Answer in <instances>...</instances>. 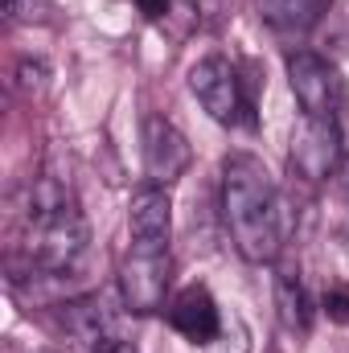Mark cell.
<instances>
[{
    "instance_id": "2",
    "label": "cell",
    "mask_w": 349,
    "mask_h": 353,
    "mask_svg": "<svg viewBox=\"0 0 349 353\" xmlns=\"http://www.w3.org/2000/svg\"><path fill=\"white\" fill-rule=\"evenodd\" d=\"M222 218H226L230 243L247 263H271L279 255V243H283L279 193L259 157L230 152L222 161Z\"/></svg>"
},
{
    "instance_id": "19",
    "label": "cell",
    "mask_w": 349,
    "mask_h": 353,
    "mask_svg": "<svg viewBox=\"0 0 349 353\" xmlns=\"http://www.w3.org/2000/svg\"><path fill=\"white\" fill-rule=\"evenodd\" d=\"M33 353H50V350H33Z\"/></svg>"
},
{
    "instance_id": "16",
    "label": "cell",
    "mask_w": 349,
    "mask_h": 353,
    "mask_svg": "<svg viewBox=\"0 0 349 353\" xmlns=\"http://www.w3.org/2000/svg\"><path fill=\"white\" fill-rule=\"evenodd\" d=\"M136 4H140V12L148 21H165L169 17V0H136Z\"/></svg>"
},
{
    "instance_id": "7",
    "label": "cell",
    "mask_w": 349,
    "mask_h": 353,
    "mask_svg": "<svg viewBox=\"0 0 349 353\" xmlns=\"http://www.w3.org/2000/svg\"><path fill=\"white\" fill-rule=\"evenodd\" d=\"M341 165V119H312L304 115L292 140V173L308 185H321Z\"/></svg>"
},
{
    "instance_id": "8",
    "label": "cell",
    "mask_w": 349,
    "mask_h": 353,
    "mask_svg": "<svg viewBox=\"0 0 349 353\" xmlns=\"http://www.w3.org/2000/svg\"><path fill=\"white\" fill-rule=\"evenodd\" d=\"M189 140L177 132L165 115H148L144 119V173L148 185L169 189L177 176L189 169Z\"/></svg>"
},
{
    "instance_id": "5",
    "label": "cell",
    "mask_w": 349,
    "mask_h": 353,
    "mask_svg": "<svg viewBox=\"0 0 349 353\" xmlns=\"http://www.w3.org/2000/svg\"><path fill=\"white\" fill-rule=\"evenodd\" d=\"M58 333L66 337V345L74 353H107L115 341H123L115 312H111L107 296H99V292L58 304Z\"/></svg>"
},
{
    "instance_id": "18",
    "label": "cell",
    "mask_w": 349,
    "mask_h": 353,
    "mask_svg": "<svg viewBox=\"0 0 349 353\" xmlns=\"http://www.w3.org/2000/svg\"><path fill=\"white\" fill-rule=\"evenodd\" d=\"M341 189H346V197H349V161H346V173H341Z\"/></svg>"
},
{
    "instance_id": "11",
    "label": "cell",
    "mask_w": 349,
    "mask_h": 353,
    "mask_svg": "<svg viewBox=\"0 0 349 353\" xmlns=\"http://www.w3.org/2000/svg\"><path fill=\"white\" fill-rule=\"evenodd\" d=\"M271 292H275V312H279V325L288 333H304L308 321H312V304H308V292H304V279L296 267H279L275 279H271Z\"/></svg>"
},
{
    "instance_id": "6",
    "label": "cell",
    "mask_w": 349,
    "mask_h": 353,
    "mask_svg": "<svg viewBox=\"0 0 349 353\" xmlns=\"http://www.w3.org/2000/svg\"><path fill=\"white\" fill-rule=\"evenodd\" d=\"M169 279H173L169 251H136V247H128V255L119 263V296H123V308L136 312V316L157 312L165 304Z\"/></svg>"
},
{
    "instance_id": "1",
    "label": "cell",
    "mask_w": 349,
    "mask_h": 353,
    "mask_svg": "<svg viewBox=\"0 0 349 353\" xmlns=\"http://www.w3.org/2000/svg\"><path fill=\"white\" fill-rule=\"evenodd\" d=\"M17 255L25 259L29 275H62L74 271L87 255V218L70 189L58 176H37L25 189V201L17 210Z\"/></svg>"
},
{
    "instance_id": "4",
    "label": "cell",
    "mask_w": 349,
    "mask_h": 353,
    "mask_svg": "<svg viewBox=\"0 0 349 353\" xmlns=\"http://www.w3.org/2000/svg\"><path fill=\"white\" fill-rule=\"evenodd\" d=\"M288 83L304 115L312 119H341L346 107V83L337 66L312 50H292L288 54Z\"/></svg>"
},
{
    "instance_id": "9",
    "label": "cell",
    "mask_w": 349,
    "mask_h": 353,
    "mask_svg": "<svg viewBox=\"0 0 349 353\" xmlns=\"http://www.w3.org/2000/svg\"><path fill=\"white\" fill-rule=\"evenodd\" d=\"M128 230H132V247L136 251H169L173 239V201L161 185H144L132 193V210H128Z\"/></svg>"
},
{
    "instance_id": "10",
    "label": "cell",
    "mask_w": 349,
    "mask_h": 353,
    "mask_svg": "<svg viewBox=\"0 0 349 353\" xmlns=\"http://www.w3.org/2000/svg\"><path fill=\"white\" fill-rule=\"evenodd\" d=\"M169 325H173L185 341H193V345H214V341L222 337V312H218L214 296H210L206 288H197V283L185 288L173 300Z\"/></svg>"
},
{
    "instance_id": "15",
    "label": "cell",
    "mask_w": 349,
    "mask_h": 353,
    "mask_svg": "<svg viewBox=\"0 0 349 353\" xmlns=\"http://www.w3.org/2000/svg\"><path fill=\"white\" fill-rule=\"evenodd\" d=\"M50 8V0H4V12L12 21H37Z\"/></svg>"
},
{
    "instance_id": "12",
    "label": "cell",
    "mask_w": 349,
    "mask_h": 353,
    "mask_svg": "<svg viewBox=\"0 0 349 353\" xmlns=\"http://www.w3.org/2000/svg\"><path fill=\"white\" fill-rule=\"evenodd\" d=\"M259 12L279 37H304L329 12V0H259Z\"/></svg>"
},
{
    "instance_id": "3",
    "label": "cell",
    "mask_w": 349,
    "mask_h": 353,
    "mask_svg": "<svg viewBox=\"0 0 349 353\" xmlns=\"http://www.w3.org/2000/svg\"><path fill=\"white\" fill-rule=\"evenodd\" d=\"M189 90L193 99L206 107V115L222 128H239V123H251V94L243 90L239 79V66L210 54L201 58L193 70H189Z\"/></svg>"
},
{
    "instance_id": "17",
    "label": "cell",
    "mask_w": 349,
    "mask_h": 353,
    "mask_svg": "<svg viewBox=\"0 0 349 353\" xmlns=\"http://www.w3.org/2000/svg\"><path fill=\"white\" fill-rule=\"evenodd\" d=\"M107 353H136V345H132V341H115Z\"/></svg>"
},
{
    "instance_id": "13",
    "label": "cell",
    "mask_w": 349,
    "mask_h": 353,
    "mask_svg": "<svg viewBox=\"0 0 349 353\" xmlns=\"http://www.w3.org/2000/svg\"><path fill=\"white\" fill-rule=\"evenodd\" d=\"M46 74H50V66L41 58H25L17 66V87L25 90V94H37V90L46 87Z\"/></svg>"
},
{
    "instance_id": "14",
    "label": "cell",
    "mask_w": 349,
    "mask_h": 353,
    "mask_svg": "<svg viewBox=\"0 0 349 353\" xmlns=\"http://www.w3.org/2000/svg\"><path fill=\"white\" fill-rule=\"evenodd\" d=\"M325 312H329V321L349 325V283H337V288L325 296Z\"/></svg>"
}]
</instances>
